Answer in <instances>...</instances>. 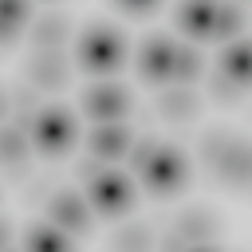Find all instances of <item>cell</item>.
Returning a JSON list of instances; mask_svg holds the SVG:
<instances>
[{"instance_id":"obj_1","label":"cell","mask_w":252,"mask_h":252,"mask_svg":"<svg viewBox=\"0 0 252 252\" xmlns=\"http://www.w3.org/2000/svg\"><path fill=\"white\" fill-rule=\"evenodd\" d=\"M201 154H205L209 169H213L220 181H228L232 189H244V181H248V146H244L236 134H224V130L205 134Z\"/></svg>"},{"instance_id":"obj_2","label":"cell","mask_w":252,"mask_h":252,"mask_svg":"<svg viewBox=\"0 0 252 252\" xmlns=\"http://www.w3.org/2000/svg\"><path fill=\"white\" fill-rule=\"evenodd\" d=\"M122 55H126V43L110 24H91L79 39V63L91 75H110L114 67H122Z\"/></svg>"},{"instance_id":"obj_3","label":"cell","mask_w":252,"mask_h":252,"mask_svg":"<svg viewBox=\"0 0 252 252\" xmlns=\"http://www.w3.org/2000/svg\"><path fill=\"white\" fill-rule=\"evenodd\" d=\"M138 173H142V181H146V189H150L154 197H173V193L185 185V173H189V169H185L181 150L154 142V150L146 154V161L138 165Z\"/></svg>"},{"instance_id":"obj_4","label":"cell","mask_w":252,"mask_h":252,"mask_svg":"<svg viewBox=\"0 0 252 252\" xmlns=\"http://www.w3.org/2000/svg\"><path fill=\"white\" fill-rule=\"evenodd\" d=\"M177 24L193 39H228L240 32V12L236 8H213V4H185L177 8Z\"/></svg>"},{"instance_id":"obj_5","label":"cell","mask_w":252,"mask_h":252,"mask_svg":"<svg viewBox=\"0 0 252 252\" xmlns=\"http://www.w3.org/2000/svg\"><path fill=\"white\" fill-rule=\"evenodd\" d=\"M28 126H32V138H35V146L43 154H67L71 142H75V114L63 110V106L39 110Z\"/></svg>"},{"instance_id":"obj_6","label":"cell","mask_w":252,"mask_h":252,"mask_svg":"<svg viewBox=\"0 0 252 252\" xmlns=\"http://www.w3.org/2000/svg\"><path fill=\"white\" fill-rule=\"evenodd\" d=\"M87 193H91V205H94L98 213H106V217H118V213H126V209L134 205V185H130V177H126V173H114V169L94 173L91 185H87Z\"/></svg>"},{"instance_id":"obj_7","label":"cell","mask_w":252,"mask_h":252,"mask_svg":"<svg viewBox=\"0 0 252 252\" xmlns=\"http://www.w3.org/2000/svg\"><path fill=\"white\" fill-rule=\"evenodd\" d=\"M83 110L94 118V122H118L126 110H130V91L118 87V83H98V87H87L83 91Z\"/></svg>"},{"instance_id":"obj_8","label":"cell","mask_w":252,"mask_h":252,"mask_svg":"<svg viewBox=\"0 0 252 252\" xmlns=\"http://www.w3.org/2000/svg\"><path fill=\"white\" fill-rule=\"evenodd\" d=\"M47 220H51L59 232H67V236H83V232L91 228V213H87V205H83L75 193H55V197L47 201Z\"/></svg>"},{"instance_id":"obj_9","label":"cell","mask_w":252,"mask_h":252,"mask_svg":"<svg viewBox=\"0 0 252 252\" xmlns=\"http://www.w3.org/2000/svg\"><path fill=\"white\" fill-rule=\"evenodd\" d=\"M173 43L165 39V35H150L146 43H142V51H138V71H142V79L146 83H165L169 75H173Z\"/></svg>"},{"instance_id":"obj_10","label":"cell","mask_w":252,"mask_h":252,"mask_svg":"<svg viewBox=\"0 0 252 252\" xmlns=\"http://www.w3.org/2000/svg\"><path fill=\"white\" fill-rule=\"evenodd\" d=\"M87 150L94 161H118L126 150H130V130L118 126V122H106V126H94L91 138H87Z\"/></svg>"},{"instance_id":"obj_11","label":"cell","mask_w":252,"mask_h":252,"mask_svg":"<svg viewBox=\"0 0 252 252\" xmlns=\"http://www.w3.org/2000/svg\"><path fill=\"white\" fill-rule=\"evenodd\" d=\"M67 59H63V51H35L32 59H28V79L35 83V87H43V91H55V87H63L67 83Z\"/></svg>"},{"instance_id":"obj_12","label":"cell","mask_w":252,"mask_h":252,"mask_svg":"<svg viewBox=\"0 0 252 252\" xmlns=\"http://www.w3.org/2000/svg\"><path fill=\"white\" fill-rule=\"evenodd\" d=\"M213 232H217V217H213L209 209H185V213L177 217V240H181L185 248L205 244Z\"/></svg>"},{"instance_id":"obj_13","label":"cell","mask_w":252,"mask_h":252,"mask_svg":"<svg viewBox=\"0 0 252 252\" xmlns=\"http://www.w3.org/2000/svg\"><path fill=\"white\" fill-rule=\"evenodd\" d=\"M67 39V16H39L32 24V43L39 51H59Z\"/></svg>"},{"instance_id":"obj_14","label":"cell","mask_w":252,"mask_h":252,"mask_svg":"<svg viewBox=\"0 0 252 252\" xmlns=\"http://www.w3.org/2000/svg\"><path fill=\"white\" fill-rule=\"evenodd\" d=\"M158 110H161L169 122H189V118H197L201 102H197L193 91H165V94L158 98Z\"/></svg>"},{"instance_id":"obj_15","label":"cell","mask_w":252,"mask_h":252,"mask_svg":"<svg viewBox=\"0 0 252 252\" xmlns=\"http://www.w3.org/2000/svg\"><path fill=\"white\" fill-rule=\"evenodd\" d=\"M24 248H28V252H75L71 240H67V232H59L55 224H35V228H28Z\"/></svg>"},{"instance_id":"obj_16","label":"cell","mask_w":252,"mask_h":252,"mask_svg":"<svg viewBox=\"0 0 252 252\" xmlns=\"http://www.w3.org/2000/svg\"><path fill=\"white\" fill-rule=\"evenodd\" d=\"M248 71H252V63H248V47L244 43H232L224 55H220V75L224 79H232L236 87L248 79Z\"/></svg>"},{"instance_id":"obj_17","label":"cell","mask_w":252,"mask_h":252,"mask_svg":"<svg viewBox=\"0 0 252 252\" xmlns=\"http://www.w3.org/2000/svg\"><path fill=\"white\" fill-rule=\"evenodd\" d=\"M28 154V134L20 126H0V165H16Z\"/></svg>"},{"instance_id":"obj_18","label":"cell","mask_w":252,"mask_h":252,"mask_svg":"<svg viewBox=\"0 0 252 252\" xmlns=\"http://www.w3.org/2000/svg\"><path fill=\"white\" fill-rule=\"evenodd\" d=\"M24 20H28V8H24V4H0V47L16 43Z\"/></svg>"},{"instance_id":"obj_19","label":"cell","mask_w":252,"mask_h":252,"mask_svg":"<svg viewBox=\"0 0 252 252\" xmlns=\"http://www.w3.org/2000/svg\"><path fill=\"white\" fill-rule=\"evenodd\" d=\"M201 51L197 47H177L173 51V75L169 79H181V83H193L197 75H201Z\"/></svg>"},{"instance_id":"obj_20","label":"cell","mask_w":252,"mask_h":252,"mask_svg":"<svg viewBox=\"0 0 252 252\" xmlns=\"http://www.w3.org/2000/svg\"><path fill=\"white\" fill-rule=\"evenodd\" d=\"M114 252H150V228L146 224H126L114 232Z\"/></svg>"},{"instance_id":"obj_21","label":"cell","mask_w":252,"mask_h":252,"mask_svg":"<svg viewBox=\"0 0 252 252\" xmlns=\"http://www.w3.org/2000/svg\"><path fill=\"white\" fill-rule=\"evenodd\" d=\"M209 91H213V98H217V102H224V106H236V102H240V87H236L232 79H224L220 71L213 75V83H209Z\"/></svg>"},{"instance_id":"obj_22","label":"cell","mask_w":252,"mask_h":252,"mask_svg":"<svg viewBox=\"0 0 252 252\" xmlns=\"http://www.w3.org/2000/svg\"><path fill=\"white\" fill-rule=\"evenodd\" d=\"M118 8L130 12V16H146V12H154V0H122Z\"/></svg>"},{"instance_id":"obj_23","label":"cell","mask_w":252,"mask_h":252,"mask_svg":"<svg viewBox=\"0 0 252 252\" xmlns=\"http://www.w3.org/2000/svg\"><path fill=\"white\" fill-rule=\"evenodd\" d=\"M161 252H185V244H181V240H177V232H173V236H165V240H161Z\"/></svg>"},{"instance_id":"obj_24","label":"cell","mask_w":252,"mask_h":252,"mask_svg":"<svg viewBox=\"0 0 252 252\" xmlns=\"http://www.w3.org/2000/svg\"><path fill=\"white\" fill-rule=\"evenodd\" d=\"M8 236H12V224H8V220H4V217H0V252H4V248H8Z\"/></svg>"},{"instance_id":"obj_25","label":"cell","mask_w":252,"mask_h":252,"mask_svg":"<svg viewBox=\"0 0 252 252\" xmlns=\"http://www.w3.org/2000/svg\"><path fill=\"white\" fill-rule=\"evenodd\" d=\"M4 118H8V91L0 87V126H4Z\"/></svg>"},{"instance_id":"obj_26","label":"cell","mask_w":252,"mask_h":252,"mask_svg":"<svg viewBox=\"0 0 252 252\" xmlns=\"http://www.w3.org/2000/svg\"><path fill=\"white\" fill-rule=\"evenodd\" d=\"M185 252H213L209 244H193V248H185Z\"/></svg>"},{"instance_id":"obj_27","label":"cell","mask_w":252,"mask_h":252,"mask_svg":"<svg viewBox=\"0 0 252 252\" xmlns=\"http://www.w3.org/2000/svg\"><path fill=\"white\" fill-rule=\"evenodd\" d=\"M4 252H8V248H4Z\"/></svg>"}]
</instances>
